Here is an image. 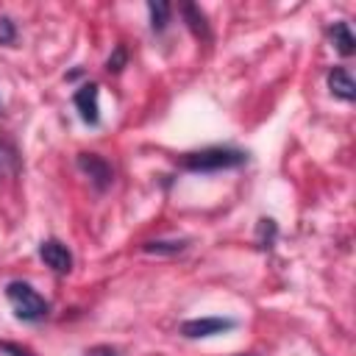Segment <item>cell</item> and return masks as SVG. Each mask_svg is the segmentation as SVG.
<instances>
[{
  "instance_id": "cell-3",
  "label": "cell",
  "mask_w": 356,
  "mask_h": 356,
  "mask_svg": "<svg viewBox=\"0 0 356 356\" xmlns=\"http://www.w3.org/2000/svg\"><path fill=\"white\" fill-rule=\"evenodd\" d=\"M236 325V320L231 317H195V320H184L181 323V334L186 339H203V337H214L222 331H231Z\"/></svg>"
},
{
  "instance_id": "cell-11",
  "label": "cell",
  "mask_w": 356,
  "mask_h": 356,
  "mask_svg": "<svg viewBox=\"0 0 356 356\" xmlns=\"http://www.w3.org/2000/svg\"><path fill=\"white\" fill-rule=\"evenodd\" d=\"M147 11H150V25H153V31H164L167 22H170V3L150 0V3H147Z\"/></svg>"
},
{
  "instance_id": "cell-8",
  "label": "cell",
  "mask_w": 356,
  "mask_h": 356,
  "mask_svg": "<svg viewBox=\"0 0 356 356\" xmlns=\"http://www.w3.org/2000/svg\"><path fill=\"white\" fill-rule=\"evenodd\" d=\"M331 42L339 50V56H353V50H356V39L350 33V25L342 22V19L331 25Z\"/></svg>"
},
{
  "instance_id": "cell-17",
  "label": "cell",
  "mask_w": 356,
  "mask_h": 356,
  "mask_svg": "<svg viewBox=\"0 0 356 356\" xmlns=\"http://www.w3.org/2000/svg\"><path fill=\"white\" fill-rule=\"evenodd\" d=\"M0 350L8 353V356H31L25 348H19V345H14V342H0Z\"/></svg>"
},
{
  "instance_id": "cell-15",
  "label": "cell",
  "mask_w": 356,
  "mask_h": 356,
  "mask_svg": "<svg viewBox=\"0 0 356 356\" xmlns=\"http://www.w3.org/2000/svg\"><path fill=\"white\" fill-rule=\"evenodd\" d=\"M17 39V28L8 17H0V44H14Z\"/></svg>"
},
{
  "instance_id": "cell-10",
  "label": "cell",
  "mask_w": 356,
  "mask_h": 356,
  "mask_svg": "<svg viewBox=\"0 0 356 356\" xmlns=\"http://www.w3.org/2000/svg\"><path fill=\"white\" fill-rule=\"evenodd\" d=\"M186 248V239H153V242H145V253H156V256H172V253H181Z\"/></svg>"
},
{
  "instance_id": "cell-5",
  "label": "cell",
  "mask_w": 356,
  "mask_h": 356,
  "mask_svg": "<svg viewBox=\"0 0 356 356\" xmlns=\"http://www.w3.org/2000/svg\"><path fill=\"white\" fill-rule=\"evenodd\" d=\"M39 259H42L53 273H58V275H67V273L72 270V253H70V248H67L64 242H58V239H44V242L39 245Z\"/></svg>"
},
{
  "instance_id": "cell-2",
  "label": "cell",
  "mask_w": 356,
  "mask_h": 356,
  "mask_svg": "<svg viewBox=\"0 0 356 356\" xmlns=\"http://www.w3.org/2000/svg\"><path fill=\"white\" fill-rule=\"evenodd\" d=\"M248 161L245 150L236 147H206L184 156V167L192 172H217V170H231Z\"/></svg>"
},
{
  "instance_id": "cell-9",
  "label": "cell",
  "mask_w": 356,
  "mask_h": 356,
  "mask_svg": "<svg viewBox=\"0 0 356 356\" xmlns=\"http://www.w3.org/2000/svg\"><path fill=\"white\" fill-rule=\"evenodd\" d=\"M181 14H184V19H186V25L192 28V33H195V36H203V39H209V22H206L203 11H200L195 3H186V6H181Z\"/></svg>"
},
{
  "instance_id": "cell-14",
  "label": "cell",
  "mask_w": 356,
  "mask_h": 356,
  "mask_svg": "<svg viewBox=\"0 0 356 356\" xmlns=\"http://www.w3.org/2000/svg\"><path fill=\"white\" fill-rule=\"evenodd\" d=\"M11 170H17V156H14L11 147L0 145V175H6V172H11Z\"/></svg>"
},
{
  "instance_id": "cell-4",
  "label": "cell",
  "mask_w": 356,
  "mask_h": 356,
  "mask_svg": "<svg viewBox=\"0 0 356 356\" xmlns=\"http://www.w3.org/2000/svg\"><path fill=\"white\" fill-rule=\"evenodd\" d=\"M78 167H81V172L89 175V181L95 184L97 192L108 189V184L114 178V170H111V164L103 156H97V153H78Z\"/></svg>"
},
{
  "instance_id": "cell-6",
  "label": "cell",
  "mask_w": 356,
  "mask_h": 356,
  "mask_svg": "<svg viewBox=\"0 0 356 356\" xmlns=\"http://www.w3.org/2000/svg\"><path fill=\"white\" fill-rule=\"evenodd\" d=\"M97 95H100V86H97V83H83V86L72 95V106L78 108V114H81V120H83L86 125H97V122H100Z\"/></svg>"
},
{
  "instance_id": "cell-16",
  "label": "cell",
  "mask_w": 356,
  "mask_h": 356,
  "mask_svg": "<svg viewBox=\"0 0 356 356\" xmlns=\"http://www.w3.org/2000/svg\"><path fill=\"white\" fill-rule=\"evenodd\" d=\"M83 356H120V350L111 348V345H95V348H89Z\"/></svg>"
},
{
  "instance_id": "cell-13",
  "label": "cell",
  "mask_w": 356,
  "mask_h": 356,
  "mask_svg": "<svg viewBox=\"0 0 356 356\" xmlns=\"http://www.w3.org/2000/svg\"><path fill=\"white\" fill-rule=\"evenodd\" d=\"M125 61H128V53H125L122 44H117L114 56H108V61H106V70H108V72H120V70L125 67Z\"/></svg>"
},
{
  "instance_id": "cell-1",
  "label": "cell",
  "mask_w": 356,
  "mask_h": 356,
  "mask_svg": "<svg viewBox=\"0 0 356 356\" xmlns=\"http://www.w3.org/2000/svg\"><path fill=\"white\" fill-rule=\"evenodd\" d=\"M6 300L14 312V317L22 323H39L50 312V303L28 281H8L6 284Z\"/></svg>"
},
{
  "instance_id": "cell-18",
  "label": "cell",
  "mask_w": 356,
  "mask_h": 356,
  "mask_svg": "<svg viewBox=\"0 0 356 356\" xmlns=\"http://www.w3.org/2000/svg\"><path fill=\"white\" fill-rule=\"evenodd\" d=\"M239 356H248V353H239Z\"/></svg>"
},
{
  "instance_id": "cell-12",
  "label": "cell",
  "mask_w": 356,
  "mask_h": 356,
  "mask_svg": "<svg viewBox=\"0 0 356 356\" xmlns=\"http://www.w3.org/2000/svg\"><path fill=\"white\" fill-rule=\"evenodd\" d=\"M273 239H275V222L273 220H259V236H256L259 248H270Z\"/></svg>"
},
{
  "instance_id": "cell-7",
  "label": "cell",
  "mask_w": 356,
  "mask_h": 356,
  "mask_svg": "<svg viewBox=\"0 0 356 356\" xmlns=\"http://www.w3.org/2000/svg\"><path fill=\"white\" fill-rule=\"evenodd\" d=\"M325 81H328V89H331L334 97L348 100V103L356 97V83H353V78H350V72L345 67H334Z\"/></svg>"
}]
</instances>
